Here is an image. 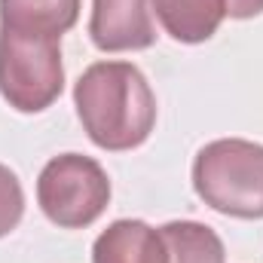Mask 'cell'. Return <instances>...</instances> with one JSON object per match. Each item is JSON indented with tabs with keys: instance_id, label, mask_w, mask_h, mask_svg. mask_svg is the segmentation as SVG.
I'll list each match as a JSON object with an SVG mask.
<instances>
[{
	"instance_id": "1",
	"label": "cell",
	"mask_w": 263,
	"mask_h": 263,
	"mask_svg": "<svg viewBox=\"0 0 263 263\" xmlns=\"http://www.w3.org/2000/svg\"><path fill=\"white\" fill-rule=\"evenodd\" d=\"M73 104L89 141L101 150H135L156 126V95L129 62H95L73 86Z\"/></svg>"
},
{
	"instance_id": "2",
	"label": "cell",
	"mask_w": 263,
	"mask_h": 263,
	"mask_svg": "<svg viewBox=\"0 0 263 263\" xmlns=\"http://www.w3.org/2000/svg\"><path fill=\"white\" fill-rule=\"evenodd\" d=\"M193 187L208 208L227 217H263V144L245 138L205 144L193 159Z\"/></svg>"
},
{
	"instance_id": "3",
	"label": "cell",
	"mask_w": 263,
	"mask_h": 263,
	"mask_svg": "<svg viewBox=\"0 0 263 263\" xmlns=\"http://www.w3.org/2000/svg\"><path fill=\"white\" fill-rule=\"evenodd\" d=\"M62 89L65 65L59 40L0 28V95L9 107L18 114H40Z\"/></svg>"
},
{
	"instance_id": "4",
	"label": "cell",
	"mask_w": 263,
	"mask_h": 263,
	"mask_svg": "<svg viewBox=\"0 0 263 263\" xmlns=\"http://www.w3.org/2000/svg\"><path fill=\"white\" fill-rule=\"evenodd\" d=\"M37 202L55 227L83 230L104 214L110 202V178L92 156L62 153L43 165L37 178Z\"/></svg>"
},
{
	"instance_id": "5",
	"label": "cell",
	"mask_w": 263,
	"mask_h": 263,
	"mask_svg": "<svg viewBox=\"0 0 263 263\" xmlns=\"http://www.w3.org/2000/svg\"><path fill=\"white\" fill-rule=\"evenodd\" d=\"M89 37L101 52H138L153 46L156 25L150 0H92Z\"/></svg>"
},
{
	"instance_id": "6",
	"label": "cell",
	"mask_w": 263,
	"mask_h": 263,
	"mask_svg": "<svg viewBox=\"0 0 263 263\" xmlns=\"http://www.w3.org/2000/svg\"><path fill=\"white\" fill-rule=\"evenodd\" d=\"M92 263H168V245L144 220H114L95 239Z\"/></svg>"
},
{
	"instance_id": "7",
	"label": "cell",
	"mask_w": 263,
	"mask_h": 263,
	"mask_svg": "<svg viewBox=\"0 0 263 263\" xmlns=\"http://www.w3.org/2000/svg\"><path fill=\"white\" fill-rule=\"evenodd\" d=\"M80 18V0H0V28L62 40Z\"/></svg>"
},
{
	"instance_id": "8",
	"label": "cell",
	"mask_w": 263,
	"mask_h": 263,
	"mask_svg": "<svg viewBox=\"0 0 263 263\" xmlns=\"http://www.w3.org/2000/svg\"><path fill=\"white\" fill-rule=\"evenodd\" d=\"M153 15L178 43H205L227 18L223 0H150Z\"/></svg>"
},
{
	"instance_id": "9",
	"label": "cell",
	"mask_w": 263,
	"mask_h": 263,
	"mask_svg": "<svg viewBox=\"0 0 263 263\" xmlns=\"http://www.w3.org/2000/svg\"><path fill=\"white\" fill-rule=\"evenodd\" d=\"M168 263H227L220 236L199 220H172L162 230Z\"/></svg>"
},
{
	"instance_id": "10",
	"label": "cell",
	"mask_w": 263,
	"mask_h": 263,
	"mask_svg": "<svg viewBox=\"0 0 263 263\" xmlns=\"http://www.w3.org/2000/svg\"><path fill=\"white\" fill-rule=\"evenodd\" d=\"M25 214V193H22V184L15 178V172H9L3 162H0V239L9 236L18 220Z\"/></svg>"
},
{
	"instance_id": "11",
	"label": "cell",
	"mask_w": 263,
	"mask_h": 263,
	"mask_svg": "<svg viewBox=\"0 0 263 263\" xmlns=\"http://www.w3.org/2000/svg\"><path fill=\"white\" fill-rule=\"evenodd\" d=\"M230 18H254L263 12V0H223Z\"/></svg>"
}]
</instances>
